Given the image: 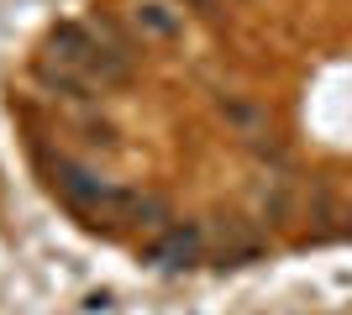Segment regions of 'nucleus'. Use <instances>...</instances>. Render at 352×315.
<instances>
[{"label": "nucleus", "instance_id": "1", "mask_svg": "<svg viewBox=\"0 0 352 315\" xmlns=\"http://www.w3.org/2000/svg\"><path fill=\"white\" fill-rule=\"evenodd\" d=\"M53 63L63 79H85V84H121L132 69L126 37L111 21H69L53 32Z\"/></svg>", "mask_w": 352, "mask_h": 315}, {"label": "nucleus", "instance_id": "2", "mask_svg": "<svg viewBox=\"0 0 352 315\" xmlns=\"http://www.w3.org/2000/svg\"><path fill=\"white\" fill-rule=\"evenodd\" d=\"M195 247H200V237H195V231H179V226H174L168 237L153 242V257H158V263H168V257H174V263H190Z\"/></svg>", "mask_w": 352, "mask_h": 315}, {"label": "nucleus", "instance_id": "3", "mask_svg": "<svg viewBox=\"0 0 352 315\" xmlns=\"http://www.w3.org/2000/svg\"><path fill=\"white\" fill-rule=\"evenodd\" d=\"M137 27H147L153 37H174L179 21H174V16H163V5H142V11H137Z\"/></svg>", "mask_w": 352, "mask_h": 315}]
</instances>
